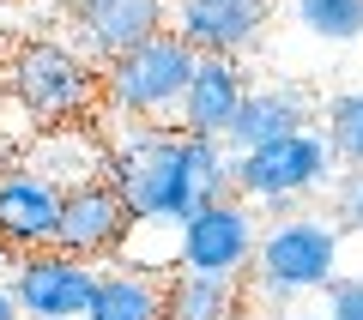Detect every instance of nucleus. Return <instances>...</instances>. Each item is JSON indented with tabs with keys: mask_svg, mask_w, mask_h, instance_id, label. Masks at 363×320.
Wrapping results in <instances>:
<instances>
[{
	"mask_svg": "<svg viewBox=\"0 0 363 320\" xmlns=\"http://www.w3.org/2000/svg\"><path fill=\"white\" fill-rule=\"evenodd\" d=\"M224 139H194L182 127H128L109 145V188L133 224H188L206 200L230 193Z\"/></svg>",
	"mask_w": 363,
	"mask_h": 320,
	"instance_id": "f257e3e1",
	"label": "nucleus"
},
{
	"mask_svg": "<svg viewBox=\"0 0 363 320\" xmlns=\"http://www.w3.org/2000/svg\"><path fill=\"white\" fill-rule=\"evenodd\" d=\"M339 278V230L333 218H315V212H291L279 218L255 248V266H248V296L260 302H291V296L327 290Z\"/></svg>",
	"mask_w": 363,
	"mask_h": 320,
	"instance_id": "f03ea898",
	"label": "nucleus"
},
{
	"mask_svg": "<svg viewBox=\"0 0 363 320\" xmlns=\"http://www.w3.org/2000/svg\"><path fill=\"white\" fill-rule=\"evenodd\" d=\"M194 61L200 55L176 30H164L145 49H133V55L104 67V103L128 115V127H176L188 79H194Z\"/></svg>",
	"mask_w": 363,
	"mask_h": 320,
	"instance_id": "7ed1b4c3",
	"label": "nucleus"
},
{
	"mask_svg": "<svg viewBox=\"0 0 363 320\" xmlns=\"http://www.w3.org/2000/svg\"><path fill=\"white\" fill-rule=\"evenodd\" d=\"M327 181H333V152H327L321 133H291V139L279 145H260V152H242L230 164V193L248 205H267V212H285L291 205L309 200V193H321Z\"/></svg>",
	"mask_w": 363,
	"mask_h": 320,
	"instance_id": "20e7f679",
	"label": "nucleus"
},
{
	"mask_svg": "<svg viewBox=\"0 0 363 320\" xmlns=\"http://www.w3.org/2000/svg\"><path fill=\"white\" fill-rule=\"evenodd\" d=\"M6 91L43 121H79L104 103V73L67 42H25L6 67Z\"/></svg>",
	"mask_w": 363,
	"mask_h": 320,
	"instance_id": "39448f33",
	"label": "nucleus"
},
{
	"mask_svg": "<svg viewBox=\"0 0 363 320\" xmlns=\"http://www.w3.org/2000/svg\"><path fill=\"white\" fill-rule=\"evenodd\" d=\"M260 248V224L255 205L224 193V200H206L194 218L182 224V272H212V278H248Z\"/></svg>",
	"mask_w": 363,
	"mask_h": 320,
	"instance_id": "423d86ee",
	"label": "nucleus"
},
{
	"mask_svg": "<svg viewBox=\"0 0 363 320\" xmlns=\"http://www.w3.org/2000/svg\"><path fill=\"white\" fill-rule=\"evenodd\" d=\"M61 200L49 176L18 157V164H0V254L25 260V254H49L55 236H61Z\"/></svg>",
	"mask_w": 363,
	"mask_h": 320,
	"instance_id": "0eeeda50",
	"label": "nucleus"
},
{
	"mask_svg": "<svg viewBox=\"0 0 363 320\" xmlns=\"http://www.w3.org/2000/svg\"><path fill=\"white\" fill-rule=\"evenodd\" d=\"M6 290H13V302H18L25 320H85L91 290H97V266L61 254V248L25 254L6 272Z\"/></svg>",
	"mask_w": 363,
	"mask_h": 320,
	"instance_id": "6e6552de",
	"label": "nucleus"
},
{
	"mask_svg": "<svg viewBox=\"0 0 363 320\" xmlns=\"http://www.w3.org/2000/svg\"><path fill=\"white\" fill-rule=\"evenodd\" d=\"M73 30L85 61H121L169 30V0H73Z\"/></svg>",
	"mask_w": 363,
	"mask_h": 320,
	"instance_id": "1a4fd4ad",
	"label": "nucleus"
},
{
	"mask_svg": "<svg viewBox=\"0 0 363 320\" xmlns=\"http://www.w3.org/2000/svg\"><path fill=\"white\" fill-rule=\"evenodd\" d=\"M272 13H279V0H176L169 30L194 55H230L236 61L242 49L260 42V30L272 25Z\"/></svg>",
	"mask_w": 363,
	"mask_h": 320,
	"instance_id": "9d476101",
	"label": "nucleus"
},
{
	"mask_svg": "<svg viewBox=\"0 0 363 320\" xmlns=\"http://www.w3.org/2000/svg\"><path fill=\"white\" fill-rule=\"evenodd\" d=\"M128 230H133V218L121 205V193L109 181H91V188H73L61 200V236H55V248L85 260V266H104V260L121 254Z\"/></svg>",
	"mask_w": 363,
	"mask_h": 320,
	"instance_id": "9b49d317",
	"label": "nucleus"
},
{
	"mask_svg": "<svg viewBox=\"0 0 363 320\" xmlns=\"http://www.w3.org/2000/svg\"><path fill=\"white\" fill-rule=\"evenodd\" d=\"M309 121H315V97L303 85H248L230 133H224V152L242 157V152H260V145H279L291 133H309Z\"/></svg>",
	"mask_w": 363,
	"mask_h": 320,
	"instance_id": "f8f14e48",
	"label": "nucleus"
},
{
	"mask_svg": "<svg viewBox=\"0 0 363 320\" xmlns=\"http://www.w3.org/2000/svg\"><path fill=\"white\" fill-rule=\"evenodd\" d=\"M242 97H248L242 61H230V55H200L194 79H188V97H182L176 127L194 133V139H224L230 121H236V109H242Z\"/></svg>",
	"mask_w": 363,
	"mask_h": 320,
	"instance_id": "ddd939ff",
	"label": "nucleus"
},
{
	"mask_svg": "<svg viewBox=\"0 0 363 320\" xmlns=\"http://www.w3.org/2000/svg\"><path fill=\"white\" fill-rule=\"evenodd\" d=\"M85 320H169V278L128 266V260H109V266H97Z\"/></svg>",
	"mask_w": 363,
	"mask_h": 320,
	"instance_id": "4468645a",
	"label": "nucleus"
},
{
	"mask_svg": "<svg viewBox=\"0 0 363 320\" xmlns=\"http://www.w3.org/2000/svg\"><path fill=\"white\" fill-rule=\"evenodd\" d=\"M248 278H212V272H176L169 278V320H242Z\"/></svg>",
	"mask_w": 363,
	"mask_h": 320,
	"instance_id": "2eb2a0df",
	"label": "nucleus"
},
{
	"mask_svg": "<svg viewBox=\"0 0 363 320\" xmlns=\"http://www.w3.org/2000/svg\"><path fill=\"white\" fill-rule=\"evenodd\" d=\"M321 139H327V152H333V164L363 169V91H345V97L327 103Z\"/></svg>",
	"mask_w": 363,
	"mask_h": 320,
	"instance_id": "dca6fc26",
	"label": "nucleus"
},
{
	"mask_svg": "<svg viewBox=\"0 0 363 320\" xmlns=\"http://www.w3.org/2000/svg\"><path fill=\"white\" fill-rule=\"evenodd\" d=\"M297 25L321 42H357L363 37V0H297Z\"/></svg>",
	"mask_w": 363,
	"mask_h": 320,
	"instance_id": "f3484780",
	"label": "nucleus"
},
{
	"mask_svg": "<svg viewBox=\"0 0 363 320\" xmlns=\"http://www.w3.org/2000/svg\"><path fill=\"white\" fill-rule=\"evenodd\" d=\"M327 320H363V278L327 284Z\"/></svg>",
	"mask_w": 363,
	"mask_h": 320,
	"instance_id": "a211bd4d",
	"label": "nucleus"
},
{
	"mask_svg": "<svg viewBox=\"0 0 363 320\" xmlns=\"http://www.w3.org/2000/svg\"><path fill=\"white\" fill-rule=\"evenodd\" d=\"M333 200H339V224L363 230V169H351V176L339 181V188H333Z\"/></svg>",
	"mask_w": 363,
	"mask_h": 320,
	"instance_id": "6ab92c4d",
	"label": "nucleus"
},
{
	"mask_svg": "<svg viewBox=\"0 0 363 320\" xmlns=\"http://www.w3.org/2000/svg\"><path fill=\"white\" fill-rule=\"evenodd\" d=\"M0 320H25V314H18V302H13V290H6V284H0Z\"/></svg>",
	"mask_w": 363,
	"mask_h": 320,
	"instance_id": "aec40b11",
	"label": "nucleus"
},
{
	"mask_svg": "<svg viewBox=\"0 0 363 320\" xmlns=\"http://www.w3.org/2000/svg\"><path fill=\"white\" fill-rule=\"evenodd\" d=\"M6 272H13V260H6V254H0V284H6Z\"/></svg>",
	"mask_w": 363,
	"mask_h": 320,
	"instance_id": "412c9836",
	"label": "nucleus"
},
{
	"mask_svg": "<svg viewBox=\"0 0 363 320\" xmlns=\"http://www.w3.org/2000/svg\"><path fill=\"white\" fill-rule=\"evenodd\" d=\"M291 320H315V314H291Z\"/></svg>",
	"mask_w": 363,
	"mask_h": 320,
	"instance_id": "4be33fe9",
	"label": "nucleus"
}]
</instances>
